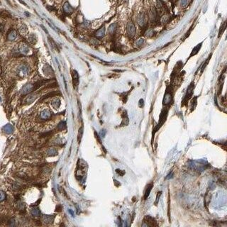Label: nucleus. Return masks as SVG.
Returning <instances> with one entry per match:
<instances>
[{
  "instance_id": "nucleus-1",
  "label": "nucleus",
  "mask_w": 227,
  "mask_h": 227,
  "mask_svg": "<svg viewBox=\"0 0 227 227\" xmlns=\"http://www.w3.org/2000/svg\"><path fill=\"white\" fill-rule=\"evenodd\" d=\"M126 29H127V33H128V35L130 37H133L135 35V28L134 24L132 22H129L128 24H127Z\"/></svg>"
},
{
  "instance_id": "nucleus-2",
  "label": "nucleus",
  "mask_w": 227,
  "mask_h": 227,
  "mask_svg": "<svg viewBox=\"0 0 227 227\" xmlns=\"http://www.w3.org/2000/svg\"><path fill=\"white\" fill-rule=\"evenodd\" d=\"M18 74L20 77H25L28 74V68L25 65L20 66L18 69Z\"/></svg>"
},
{
  "instance_id": "nucleus-3",
  "label": "nucleus",
  "mask_w": 227,
  "mask_h": 227,
  "mask_svg": "<svg viewBox=\"0 0 227 227\" xmlns=\"http://www.w3.org/2000/svg\"><path fill=\"white\" fill-rule=\"evenodd\" d=\"M33 90V85L31 84H26L24 87L22 88L21 93L23 95H26Z\"/></svg>"
},
{
  "instance_id": "nucleus-4",
  "label": "nucleus",
  "mask_w": 227,
  "mask_h": 227,
  "mask_svg": "<svg viewBox=\"0 0 227 227\" xmlns=\"http://www.w3.org/2000/svg\"><path fill=\"white\" fill-rule=\"evenodd\" d=\"M144 221L148 225V226H157V223H156V221L153 218L150 217V216H146L144 219Z\"/></svg>"
},
{
  "instance_id": "nucleus-5",
  "label": "nucleus",
  "mask_w": 227,
  "mask_h": 227,
  "mask_svg": "<svg viewBox=\"0 0 227 227\" xmlns=\"http://www.w3.org/2000/svg\"><path fill=\"white\" fill-rule=\"evenodd\" d=\"M72 76H73V84L75 87H77L79 84V75L77 71L73 70L72 73Z\"/></svg>"
},
{
  "instance_id": "nucleus-6",
  "label": "nucleus",
  "mask_w": 227,
  "mask_h": 227,
  "mask_svg": "<svg viewBox=\"0 0 227 227\" xmlns=\"http://www.w3.org/2000/svg\"><path fill=\"white\" fill-rule=\"evenodd\" d=\"M63 10L66 14H71L73 11V9L68 2H65L63 5Z\"/></svg>"
},
{
  "instance_id": "nucleus-7",
  "label": "nucleus",
  "mask_w": 227,
  "mask_h": 227,
  "mask_svg": "<svg viewBox=\"0 0 227 227\" xmlns=\"http://www.w3.org/2000/svg\"><path fill=\"white\" fill-rule=\"evenodd\" d=\"M104 34H105V27L104 26H102V27H101L99 30H97V31H96L95 33V36L97 38H102L104 36Z\"/></svg>"
},
{
  "instance_id": "nucleus-8",
  "label": "nucleus",
  "mask_w": 227,
  "mask_h": 227,
  "mask_svg": "<svg viewBox=\"0 0 227 227\" xmlns=\"http://www.w3.org/2000/svg\"><path fill=\"white\" fill-rule=\"evenodd\" d=\"M19 50H20V52L21 53H24V54H27L29 51V47L26 46V44L22 43L20 45V47H19Z\"/></svg>"
},
{
  "instance_id": "nucleus-9",
  "label": "nucleus",
  "mask_w": 227,
  "mask_h": 227,
  "mask_svg": "<svg viewBox=\"0 0 227 227\" xmlns=\"http://www.w3.org/2000/svg\"><path fill=\"white\" fill-rule=\"evenodd\" d=\"M51 114L50 112V111L48 109H46L43 111L42 112H41V114H40V116H41V118L42 119H47L48 118L51 117Z\"/></svg>"
},
{
  "instance_id": "nucleus-10",
  "label": "nucleus",
  "mask_w": 227,
  "mask_h": 227,
  "mask_svg": "<svg viewBox=\"0 0 227 227\" xmlns=\"http://www.w3.org/2000/svg\"><path fill=\"white\" fill-rule=\"evenodd\" d=\"M16 38V33L14 30H11L8 33V40H13Z\"/></svg>"
},
{
  "instance_id": "nucleus-11",
  "label": "nucleus",
  "mask_w": 227,
  "mask_h": 227,
  "mask_svg": "<svg viewBox=\"0 0 227 227\" xmlns=\"http://www.w3.org/2000/svg\"><path fill=\"white\" fill-rule=\"evenodd\" d=\"M53 221V217L51 215H44L43 216V221L45 223H52Z\"/></svg>"
},
{
  "instance_id": "nucleus-12",
  "label": "nucleus",
  "mask_w": 227,
  "mask_h": 227,
  "mask_svg": "<svg viewBox=\"0 0 227 227\" xmlns=\"http://www.w3.org/2000/svg\"><path fill=\"white\" fill-rule=\"evenodd\" d=\"M138 24L140 26H143L146 24V19H145V16L143 15H141L138 18Z\"/></svg>"
},
{
  "instance_id": "nucleus-13",
  "label": "nucleus",
  "mask_w": 227,
  "mask_h": 227,
  "mask_svg": "<svg viewBox=\"0 0 227 227\" xmlns=\"http://www.w3.org/2000/svg\"><path fill=\"white\" fill-rule=\"evenodd\" d=\"M152 187H153V185L152 184H150V185H148V186H147V188H146V192H145V196H144V197H145V199H146L149 196V194H150V192L152 190Z\"/></svg>"
},
{
  "instance_id": "nucleus-14",
  "label": "nucleus",
  "mask_w": 227,
  "mask_h": 227,
  "mask_svg": "<svg viewBox=\"0 0 227 227\" xmlns=\"http://www.w3.org/2000/svg\"><path fill=\"white\" fill-rule=\"evenodd\" d=\"M31 214L34 216H39L40 214V210L38 209V208H33L32 210H31Z\"/></svg>"
},
{
  "instance_id": "nucleus-15",
  "label": "nucleus",
  "mask_w": 227,
  "mask_h": 227,
  "mask_svg": "<svg viewBox=\"0 0 227 227\" xmlns=\"http://www.w3.org/2000/svg\"><path fill=\"white\" fill-rule=\"evenodd\" d=\"M116 30H117V24H111L109 26V32L111 34H113L114 33H115Z\"/></svg>"
},
{
  "instance_id": "nucleus-16",
  "label": "nucleus",
  "mask_w": 227,
  "mask_h": 227,
  "mask_svg": "<svg viewBox=\"0 0 227 227\" xmlns=\"http://www.w3.org/2000/svg\"><path fill=\"white\" fill-rule=\"evenodd\" d=\"M0 16L4 17V18H8V17H11L10 14L8 11H5V10H2L0 11Z\"/></svg>"
},
{
  "instance_id": "nucleus-17",
  "label": "nucleus",
  "mask_w": 227,
  "mask_h": 227,
  "mask_svg": "<svg viewBox=\"0 0 227 227\" xmlns=\"http://www.w3.org/2000/svg\"><path fill=\"white\" fill-rule=\"evenodd\" d=\"M48 40H49V43L51 44L52 47L58 51V48H57V45H56V43H55V42H54V40H53V39H51V38H48Z\"/></svg>"
},
{
  "instance_id": "nucleus-18",
  "label": "nucleus",
  "mask_w": 227,
  "mask_h": 227,
  "mask_svg": "<svg viewBox=\"0 0 227 227\" xmlns=\"http://www.w3.org/2000/svg\"><path fill=\"white\" fill-rule=\"evenodd\" d=\"M200 46H201V44H200L199 46L198 45V46H196V47H195V48H194V49L192 50V53L191 56H192V55H195V54H197V52L199 51V49H200Z\"/></svg>"
},
{
  "instance_id": "nucleus-19",
  "label": "nucleus",
  "mask_w": 227,
  "mask_h": 227,
  "mask_svg": "<svg viewBox=\"0 0 227 227\" xmlns=\"http://www.w3.org/2000/svg\"><path fill=\"white\" fill-rule=\"evenodd\" d=\"M189 2H190V0H181L180 1V6L183 7H185L189 4Z\"/></svg>"
},
{
  "instance_id": "nucleus-20",
  "label": "nucleus",
  "mask_w": 227,
  "mask_h": 227,
  "mask_svg": "<svg viewBox=\"0 0 227 227\" xmlns=\"http://www.w3.org/2000/svg\"><path fill=\"white\" fill-rule=\"evenodd\" d=\"M36 97L35 95L29 96V97L27 98V99H26V102L29 103H31L32 102H33V101H34V99H36Z\"/></svg>"
},
{
  "instance_id": "nucleus-21",
  "label": "nucleus",
  "mask_w": 227,
  "mask_h": 227,
  "mask_svg": "<svg viewBox=\"0 0 227 227\" xmlns=\"http://www.w3.org/2000/svg\"><path fill=\"white\" fill-rule=\"evenodd\" d=\"M20 32H21V33H22V34H26V33H27V28H26V26H22L21 28L20 29Z\"/></svg>"
},
{
  "instance_id": "nucleus-22",
  "label": "nucleus",
  "mask_w": 227,
  "mask_h": 227,
  "mask_svg": "<svg viewBox=\"0 0 227 227\" xmlns=\"http://www.w3.org/2000/svg\"><path fill=\"white\" fill-rule=\"evenodd\" d=\"M5 198H6L5 193H4V192H2V191H0V201H3Z\"/></svg>"
},
{
  "instance_id": "nucleus-23",
  "label": "nucleus",
  "mask_w": 227,
  "mask_h": 227,
  "mask_svg": "<svg viewBox=\"0 0 227 227\" xmlns=\"http://www.w3.org/2000/svg\"><path fill=\"white\" fill-rule=\"evenodd\" d=\"M53 105L55 106V107H56V108L60 106V101H59L58 99H56L55 102L53 103Z\"/></svg>"
},
{
  "instance_id": "nucleus-24",
  "label": "nucleus",
  "mask_w": 227,
  "mask_h": 227,
  "mask_svg": "<svg viewBox=\"0 0 227 227\" xmlns=\"http://www.w3.org/2000/svg\"><path fill=\"white\" fill-rule=\"evenodd\" d=\"M65 122H61V123H60V124L58 125V128L59 129H60V130H62L63 128H65Z\"/></svg>"
},
{
  "instance_id": "nucleus-25",
  "label": "nucleus",
  "mask_w": 227,
  "mask_h": 227,
  "mask_svg": "<svg viewBox=\"0 0 227 227\" xmlns=\"http://www.w3.org/2000/svg\"><path fill=\"white\" fill-rule=\"evenodd\" d=\"M143 42H144V40L142 39V38H141V39H139L138 41H136V45L139 46H141L143 43Z\"/></svg>"
},
{
  "instance_id": "nucleus-26",
  "label": "nucleus",
  "mask_w": 227,
  "mask_h": 227,
  "mask_svg": "<svg viewBox=\"0 0 227 227\" xmlns=\"http://www.w3.org/2000/svg\"><path fill=\"white\" fill-rule=\"evenodd\" d=\"M69 212H70V214H72V215L73 216V212L71 211V209H70V210H69Z\"/></svg>"
}]
</instances>
